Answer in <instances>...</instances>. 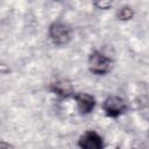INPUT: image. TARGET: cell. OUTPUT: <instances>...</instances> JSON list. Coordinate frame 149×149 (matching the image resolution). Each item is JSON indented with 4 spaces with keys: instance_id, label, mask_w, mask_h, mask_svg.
<instances>
[{
    "instance_id": "obj_1",
    "label": "cell",
    "mask_w": 149,
    "mask_h": 149,
    "mask_svg": "<svg viewBox=\"0 0 149 149\" xmlns=\"http://www.w3.org/2000/svg\"><path fill=\"white\" fill-rule=\"evenodd\" d=\"M88 70L98 76H104L108 73L112 69V59L104 55L99 50H94L90 54L87 59Z\"/></svg>"
},
{
    "instance_id": "obj_2",
    "label": "cell",
    "mask_w": 149,
    "mask_h": 149,
    "mask_svg": "<svg viewBox=\"0 0 149 149\" xmlns=\"http://www.w3.org/2000/svg\"><path fill=\"white\" fill-rule=\"evenodd\" d=\"M48 34H49V37L52 41V43L56 45H65L72 38L71 27L64 22H61V21L52 22L49 26Z\"/></svg>"
},
{
    "instance_id": "obj_3",
    "label": "cell",
    "mask_w": 149,
    "mask_h": 149,
    "mask_svg": "<svg viewBox=\"0 0 149 149\" xmlns=\"http://www.w3.org/2000/svg\"><path fill=\"white\" fill-rule=\"evenodd\" d=\"M102 109L108 118L116 119L127 111L126 101L118 95H109L102 102Z\"/></svg>"
},
{
    "instance_id": "obj_4",
    "label": "cell",
    "mask_w": 149,
    "mask_h": 149,
    "mask_svg": "<svg viewBox=\"0 0 149 149\" xmlns=\"http://www.w3.org/2000/svg\"><path fill=\"white\" fill-rule=\"evenodd\" d=\"M78 146L83 149H101L105 143L102 136L94 130L85 132L78 140Z\"/></svg>"
},
{
    "instance_id": "obj_5",
    "label": "cell",
    "mask_w": 149,
    "mask_h": 149,
    "mask_svg": "<svg viewBox=\"0 0 149 149\" xmlns=\"http://www.w3.org/2000/svg\"><path fill=\"white\" fill-rule=\"evenodd\" d=\"M73 99L76 100L77 104V108L79 111L80 114L86 115L90 114L94 107H95V99L92 94L86 93V92H78V93H73Z\"/></svg>"
},
{
    "instance_id": "obj_6",
    "label": "cell",
    "mask_w": 149,
    "mask_h": 149,
    "mask_svg": "<svg viewBox=\"0 0 149 149\" xmlns=\"http://www.w3.org/2000/svg\"><path fill=\"white\" fill-rule=\"evenodd\" d=\"M50 91L62 98H69V97H72L73 95V90H72V86L69 81L66 80H57L55 83L51 84L50 86Z\"/></svg>"
},
{
    "instance_id": "obj_7",
    "label": "cell",
    "mask_w": 149,
    "mask_h": 149,
    "mask_svg": "<svg viewBox=\"0 0 149 149\" xmlns=\"http://www.w3.org/2000/svg\"><path fill=\"white\" fill-rule=\"evenodd\" d=\"M134 16V10L132 7L129 6H123L119 9L118 12V17L120 20H123V21H127V20H132Z\"/></svg>"
},
{
    "instance_id": "obj_8",
    "label": "cell",
    "mask_w": 149,
    "mask_h": 149,
    "mask_svg": "<svg viewBox=\"0 0 149 149\" xmlns=\"http://www.w3.org/2000/svg\"><path fill=\"white\" fill-rule=\"evenodd\" d=\"M94 3L98 8H101V9H107L112 6L113 3V0H94Z\"/></svg>"
},
{
    "instance_id": "obj_9",
    "label": "cell",
    "mask_w": 149,
    "mask_h": 149,
    "mask_svg": "<svg viewBox=\"0 0 149 149\" xmlns=\"http://www.w3.org/2000/svg\"><path fill=\"white\" fill-rule=\"evenodd\" d=\"M0 147H6V148H8V147H10V144H8V143H3V142H0Z\"/></svg>"
}]
</instances>
